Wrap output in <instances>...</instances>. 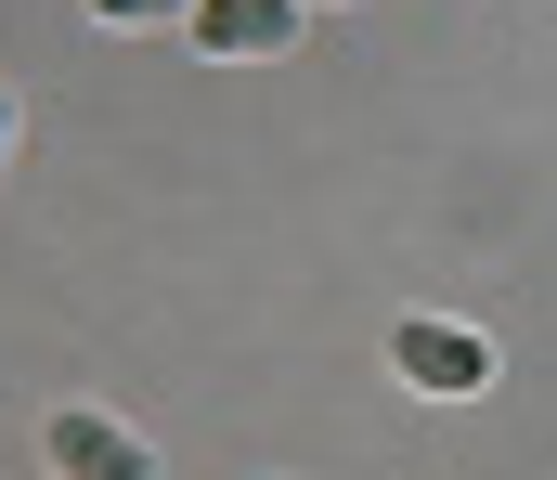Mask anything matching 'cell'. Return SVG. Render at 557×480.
<instances>
[{"label": "cell", "instance_id": "obj_3", "mask_svg": "<svg viewBox=\"0 0 557 480\" xmlns=\"http://www.w3.org/2000/svg\"><path fill=\"white\" fill-rule=\"evenodd\" d=\"M195 39L208 52H285L298 39V0H195Z\"/></svg>", "mask_w": 557, "mask_h": 480}, {"label": "cell", "instance_id": "obj_2", "mask_svg": "<svg viewBox=\"0 0 557 480\" xmlns=\"http://www.w3.org/2000/svg\"><path fill=\"white\" fill-rule=\"evenodd\" d=\"M39 468L52 480H156V442L117 429V416H91V403H52L39 416Z\"/></svg>", "mask_w": 557, "mask_h": 480}, {"label": "cell", "instance_id": "obj_5", "mask_svg": "<svg viewBox=\"0 0 557 480\" xmlns=\"http://www.w3.org/2000/svg\"><path fill=\"white\" fill-rule=\"evenodd\" d=\"M0 157H13V104H0Z\"/></svg>", "mask_w": 557, "mask_h": 480}, {"label": "cell", "instance_id": "obj_1", "mask_svg": "<svg viewBox=\"0 0 557 480\" xmlns=\"http://www.w3.org/2000/svg\"><path fill=\"white\" fill-rule=\"evenodd\" d=\"M389 377L428 390V403H480L493 390V337L480 324H441V312H403L389 324Z\"/></svg>", "mask_w": 557, "mask_h": 480}, {"label": "cell", "instance_id": "obj_4", "mask_svg": "<svg viewBox=\"0 0 557 480\" xmlns=\"http://www.w3.org/2000/svg\"><path fill=\"white\" fill-rule=\"evenodd\" d=\"M104 26H195V0H91Z\"/></svg>", "mask_w": 557, "mask_h": 480}]
</instances>
